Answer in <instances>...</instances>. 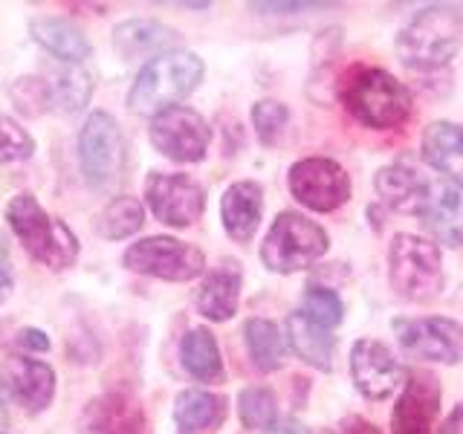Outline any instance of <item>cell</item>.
Segmentation results:
<instances>
[{"label": "cell", "mask_w": 463, "mask_h": 434, "mask_svg": "<svg viewBox=\"0 0 463 434\" xmlns=\"http://www.w3.org/2000/svg\"><path fill=\"white\" fill-rule=\"evenodd\" d=\"M339 99L356 122L373 130L400 127L411 116V90L380 67H351L339 84Z\"/></svg>", "instance_id": "1"}, {"label": "cell", "mask_w": 463, "mask_h": 434, "mask_svg": "<svg viewBox=\"0 0 463 434\" xmlns=\"http://www.w3.org/2000/svg\"><path fill=\"white\" fill-rule=\"evenodd\" d=\"M463 14L455 6H426L400 29L397 55L414 72L446 67L460 50Z\"/></svg>", "instance_id": "2"}, {"label": "cell", "mask_w": 463, "mask_h": 434, "mask_svg": "<svg viewBox=\"0 0 463 434\" xmlns=\"http://www.w3.org/2000/svg\"><path fill=\"white\" fill-rule=\"evenodd\" d=\"M206 64L188 50H174L165 55H156L154 61L142 67L134 87L128 93V105L139 116H159L168 108H177L188 93L197 90L203 81Z\"/></svg>", "instance_id": "3"}, {"label": "cell", "mask_w": 463, "mask_h": 434, "mask_svg": "<svg viewBox=\"0 0 463 434\" xmlns=\"http://www.w3.org/2000/svg\"><path fill=\"white\" fill-rule=\"evenodd\" d=\"M6 221L18 235L21 246L50 269H67L79 258V241L72 229L58 217L47 214V209L33 194L12 197L6 206Z\"/></svg>", "instance_id": "4"}, {"label": "cell", "mask_w": 463, "mask_h": 434, "mask_svg": "<svg viewBox=\"0 0 463 434\" xmlns=\"http://www.w3.org/2000/svg\"><path fill=\"white\" fill-rule=\"evenodd\" d=\"M388 278L405 301H431L443 289L440 246L426 238L400 231L388 250Z\"/></svg>", "instance_id": "5"}, {"label": "cell", "mask_w": 463, "mask_h": 434, "mask_svg": "<svg viewBox=\"0 0 463 434\" xmlns=\"http://www.w3.org/2000/svg\"><path fill=\"white\" fill-rule=\"evenodd\" d=\"M330 238L327 231L310 221L301 212H281L269 226L264 246H260V260L272 272H298L313 267L318 258L327 252Z\"/></svg>", "instance_id": "6"}, {"label": "cell", "mask_w": 463, "mask_h": 434, "mask_svg": "<svg viewBox=\"0 0 463 434\" xmlns=\"http://www.w3.org/2000/svg\"><path fill=\"white\" fill-rule=\"evenodd\" d=\"M81 174L99 192L113 188L125 168V142L116 119L105 110H93L79 134Z\"/></svg>", "instance_id": "7"}, {"label": "cell", "mask_w": 463, "mask_h": 434, "mask_svg": "<svg viewBox=\"0 0 463 434\" xmlns=\"http://www.w3.org/2000/svg\"><path fill=\"white\" fill-rule=\"evenodd\" d=\"M122 260L128 269L139 275H154V278L163 281H192L206 269V255L197 246L168 235H154L130 243Z\"/></svg>", "instance_id": "8"}, {"label": "cell", "mask_w": 463, "mask_h": 434, "mask_svg": "<svg viewBox=\"0 0 463 434\" xmlns=\"http://www.w3.org/2000/svg\"><path fill=\"white\" fill-rule=\"evenodd\" d=\"M400 347L414 359L458 365L463 362V325L446 316L400 318L394 322Z\"/></svg>", "instance_id": "9"}, {"label": "cell", "mask_w": 463, "mask_h": 434, "mask_svg": "<svg viewBox=\"0 0 463 434\" xmlns=\"http://www.w3.org/2000/svg\"><path fill=\"white\" fill-rule=\"evenodd\" d=\"M289 192L313 212H333L351 197V177L336 159L307 156L289 168Z\"/></svg>", "instance_id": "10"}, {"label": "cell", "mask_w": 463, "mask_h": 434, "mask_svg": "<svg viewBox=\"0 0 463 434\" xmlns=\"http://www.w3.org/2000/svg\"><path fill=\"white\" fill-rule=\"evenodd\" d=\"M151 142L159 154L174 159V163H197L206 156L212 130L197 110L177 105L154 116Z\"/></svg>", "instance_id": "11"}, {"label": "cell", "mask_w": 463, "mask_h": 434, "mask_svg": "<svg viewBox=\"0 0 463 434\" xmlns=\"http://www.w3.org/2000/svg\"><path fill=\"white\" fill-rule=\"evenodd\" d=\"M145 200L156 221L165 226L185 229L192 226L206 209V192L188 174H159L154 171L145 180Z\"/></svg>", "instance_id": "12"}, {"label": "cell", "mask_w": 463, "mask_h": 434, "mask_svg": "<svg viewBox=\"0 0 463 434\" xmlns=\"http://www.w3.org/2000/svg\"><path fill=\"white\" fill-rule=\"evenodd\" d=\"M440 380L429 371H409L402 394L391 411V434H438L440 417Z\"/></svg>", "instance_id": "13"}, {"label": "cell", "mask_w": 463, "mask_h": 434, "mask_svg": "<svg viewBox=\"0 0 463 434\" xmlns=\"http://www.w3.org/2000/svg\"><path fill=\"white\" fill-rule=\"evenodd\" d=\"M351 376L362 397L385 400L402 385V365L388 344L376 339H359L351 347Z\"/></svg>", "instance_id": "14"}, {"label": "cell", "mask_w": 463, "mask_h": 434, "mask_svg": "<svg viewBox=\"0 0 463 434\" xmlns=\"http://www.w3.org/2000/svg\"><path fill=\"white\" fill-rule=\"evenodd\" d=\"M373 185L385 206L400 214H420L431 192V183L409 163H391L380 168Z\"/></svg>", "instance_id": "15"}, {"label": "cell", "mask_w": 463, "mask_h": 434, "mask_svg": "<svg viewBox=\"0 0 463 434\" xmlns=\"http://www.w3.org/2000/svg\"><path fill=\"white\" fill-rule=\"evenodd\" d=\"M420 217L438 243L463 246V185L449 180L431 185Z\"/></svg>", "instance_id": "16"}, {"label": "cell", "mask_w": 463, "mask_h": 434, "mask_svg": "<svg viewBox=\"0 0 463 434\" xmlns=\"http://www.w3.org/2000/svg\"><path fill=\"white\" fill-rule=\"evenodd\" d=\"M180 47V33L159 21H125L113 29V50L119 52L125 61L145 55H165Z\"/></svg>", "instance_id": "17"}, {"label": "cell", "mask_w": 463, "mask_h": 434, "mask_svg": "<svg viewBox=\"0 0 463 434\" xmlns=\"http://www.w3.org/2000/svg\"><path fill=\"white\" fill-rule=\"evenodd\" d=\"M260 212H264V192H260L258 183L241 180L226 188V194L221 200V217L232 241L238 243L252 241L260 223Z\"/></svg>", "instance_id": "18"}, {"label": "cell", "mask_w": 463, "mask_h": 434, "mask_svg": "<svg viewBox=\"0 0 463 434\" xmlns=\"http://www.w3.org/2000/svg\"><path fill=\"white\" fill-rule=\"evenodd\" d=\"M420 151H423V159L440 171L449 183H460L463 185V127L440 119L431 122L423 130V139H420Z\"/></svg>", "instance_id": "19"}, {"label": "cell", "mask_w": 463, "mask_h": 434, "mask_svg": "<svg viewBox=\"0 0 463 434\" xmlns=\"http://www.w3.org/2000/svg\"><path fill=\"white\" fill-rule=\"evenodd\" d=\"M84 434H145L142 409L125 394L96 397L84 411Z\"/></svg>", "instance_id": "20"}, {"label": "cell", "mask_w": 463, "mask_h": 434, "mask_svg": "<svg viewBox=\"0 0 463 434\" xmlns=\"http://www.w3.org/2000/svg\"><path fill=\"white\" fill-rule=\"evenodd\" d=\"M241 281H243V275H241L238 260H226V264H221L214 272H209L197 293L200 313L206 316L209 322H226V318L235 316L238 298H241Z\"/></svg>", "instance_id": "21"}, {"label": "cell", "mask_w": 463, "mask_h": 434, "mask_svg": "<svg viewBox=\"0 0 463 434\" xmlns=\"http://www.w3.org/2000/svg\"><path fill=\"white\" fill-rule=\"evenodd\" d=\"M12 394L26 411H43L55 394V371L33 356H14L9 365Z\"/></svg>", "instance_id": "22"}, {"label": "cell", "mask_w": 463, "mask_h": 434, "mask_svg": "<svg viewBox=\"0 0 463 434\" xmlns=\"http://www.w3.org/2000/svg\"><path fill=\"white\" fill-rule=\"evenodd\" d=\"M226 420V400L212 391L188 388L177 394L174 402V423L180 434H206L214 431Z\"/></svg>", "instance_id": "23"}, {"label": "cell", "mask_w": 463, "mask_h": 434, "mask_svg": "<svg viewBox=\"0 0 463 434\" xmlns=\"http://www.w3.org/2000/svg\"><path fill=\"white\" fill-rule=\"evenodd\" d=\"M287 344L293 347V354L307 362V365L318 371H330L333 368V356H336V336L330 330L318 327L307 322L298 310L289 313L287 318Z\"/></svg>", "instance_id": "24"}, {"label": "cell", "mask_w": 463, "mask_h": 434, "mask_svg": "<svg viewBox=\"0 0 463 434\" xmlns=\"http://www.w3.org/2000/svg\"><path fill=\"white\" fill-rule=\"evenodd\" d=\"M29 33L41 43L43 50L52 52L55 58H61L67 64H79L84 58H90L93 43L76 24H70L64 18H35L29 24Z\"/></svg>", "instance_id": "25"}, {"label": "cell", "mask_w": 463, "mask_h": 434, "mask_svg": "<svg viewBox=\"0 0 463 434\" xmlns=\"http://www.w3.org/2000/svg\"><path fill=\"white\" fill-rule=\"evenodd\" d=\"M183 368L200 382H221L223 380V359L217 351V342L209 330H188L180 344Z\"/></svg>", "instance_id": "26"}, {"label": "cell", "mask_w": 463, "mask_h": 434, "mask_svg": "<svg viewBox=\"0 0 463 434\" xmlns=\"http://www.w3.org/2000/svg\"><path fill=\"white\" fill-rule=\"evenodd\" d=\"M246 347H250V356L255 362L258 371H279L287 359V339L281 327L269 322V318H250L243 327Z\"/></svg>", "instance_id": "27"}, {"label": "cell", "mask_w": 463, "mask_h": 434, "mask_svg": "<svg viewBox=\"0 0 463 434\" xmlns=\"http://www.w3.org/2000/svg\"><path fill=\"white\" fill-rule=\"evenodd\" d=\"M145 223L142 203L137 197H116L108 203V209L99 214V235L110 241L130 238L134 231H139Z\"/></svg>", "instance_id": "28"}, {"label": "cell", "mask_w": 463, "mask_h": 434, "mask_svg": "<svg viewBox=\"0 0 463 434\" xmlns=\"http://www.w3.org/2000/svg\"><path fill=\"white\" fill-rule=\"evenodd\" d=\"M47 87H50V105L61 108L67 113L81 110L87 101H90V93H93L90 76H87V72L79 70V67L61 70L55 76V81H50Z\"/></svg>", "instance_id": "29"}, {"label": "cell", "mask_w": 463, "mask_h": 434, "mask_svg": "<svg viewBox=\"0 0 463 434\" xmlns=\"http://www.w3.org/2000/svg\"><path fill=\"white\" fill-rule=\"evenodd\" d=\"M307 322L325 327V330H333L342 325L345 318V304L342 298L333 293L327 287H318V284H310L304 289V298H301V310H298Z\"/></svg>", "instance_id": "30"}, {"label": "cell", "mask_w": 463, "mask_h": 434, "mask_svg": "<svg viewBox=\"0 0 463 434\" xmlns=\"http://www.w3.org/2000/svg\"><path fill=\"white\" fill-rule=\"evenodd\" d=\"M238 409H241V423L252 431L269 429L279 420V402H275V394L264 385L243 388L238 397Z\"/></svg>", "instance_id": "31"}, {"label": "cell", "mask_w": 463, "mask_h": 434, "mask_svg": "<svg viewBox=\"0 0 463 434\" xmlns=\"http://www.w3.org/2000/svg\"><path fill=\"white\" fill-rule=\"evenodd\" d=\"M287 119H289V110L275 99H264V101H258V105L252 108L255 134L264 145L279 142V137L284 134V127H287Z\"/></svg>", "instance_id": "32"}, {"label": "cell", "mask_w": 463, "mask_h": 434, "mask_svg": "<svg viewBox=\"0 0 463 434\" xmlns=\"http://www.w3.org/2000/svg\"><path fill=\"white\" fill-rule=\"evenodd\" d=\"M35 151V142L26 130L9 119V116H0V165L6 163H21V159H29Z\"/></svg>", "instance_id": "33"}, {"label": "cell", "mask_w": 463, "mask_h": 434, "mask_svg": "<svg viewBox=\"0 0 463 434\" xmlns=\"http://www.w3.org/2000/svg\"><path fill=\"white\" fill-rule=\"evenodd\" d=\"M12 99L24 113L38 116V113H43L50 108V87H47V81H41V79L24 76V79H18L12 84Z\"/></svg>", "instance_id": "34"}, {"label": "cell", "mask_w": 463, "mask_h": 434, "mask_svg": "<svg viewBox=\"0 0 463 434\" xmlns=\"http://www.w3.org/2000/svg\"><path fill=\"white\" fill-rule=\"evenodd\" d=\"M14 287V275H12V264H9V250L6 241L0 238V298H6Z\"/></svg>", "instance_id": "35"}, {"label": "cell", "mask_w": 463, "mask_h": 434, "mask_svg": "<svg viewBox=\"0 0 463 434\" xmlns=\"http://www.w3.org/2000/svg\"><path fill=\"white\" fill-rule=\"evenodd\" d=\"M18 344L26 347V351H50V339L43 330H35V327H26L18 333Z\"/></svg>", "instance_id": "36"}, {"label": "cell", "mask_w": 463, "mask_h": 434, "mask_svg": "<svg viewBox=\"0 0 463 434\" xmlns=\"http://www.w3.org/2000/svg\"><path fill=\"white\" fill-rule=\"evenodd\" d=\"M438 434H463V402H458L455 409L446 414Z\"/></svg>", "instance_id": "37"}, {"label": "cell", "mask_w": 463, "mask_h": 434, "mask_svg": "<svg viewBox=\"0 0 463 434\" xmlns=\"http://www.w3.org/2000/svg\"><path fill=\"white\" fill-rule=\"evenodd\" d=\"M267 434H310V429L298 423V420L287 417V420H275V423L267 429Z\"/></svg>", "instance_id": "38"}, {"label": "cell", "mask_w": 463, "mask_h": 434, "mask_svg": "<svg viewBox=\"0 0 463 434\" xmlns=\"http://www.w3.org/2000/svg\"><path fill=\"white\" fill-rule=\"evenodd\" d=\"M327 4H252L258 12H304V9H322Z\"/></svg>", "instance_id": "39"}, {"label": "cell", "mask_w": 463, "mask_h": 434, "mask_svg": "<svg viewBox=\"0 0 463 434\" xmlns=\"http://www.w3.org/2000/svg\"><path fill=\"white\" fill-rule=\"evenodd\" d=\"M345 434H380V431H376V426L365 423V420L347 417V420H345Z\"/></svg>", "instance_id": "40"}, {"label": "cell", "mask_w": 463, "mask_h": 434, "mask_svg": "<svg viewBox=\"0 0 463 434\" xmlns=\"http://www.w3.org/2000/svg\"><path fill=\"white\" fill-rule=\"evenodd\" d=\"M4 400H6V394H4V382H0V405H4Z\"/></svg>", "instance_id": "41"}, {"label": "cell", "mask_w": 463, "mask_h": 434, "mask_svg": "<svg viewBox=\"0 0 463 434\" xmlns=\"http://www.w3.org/2000/svg\"><path fill=\"white\" fill-rule=\"evenodd\" d=\"M0 434H4V431H0Z\"/></svg>", "instance_id": "42"}]
</instances>
